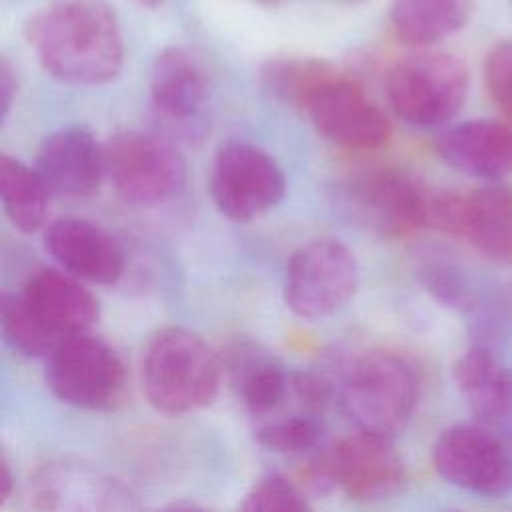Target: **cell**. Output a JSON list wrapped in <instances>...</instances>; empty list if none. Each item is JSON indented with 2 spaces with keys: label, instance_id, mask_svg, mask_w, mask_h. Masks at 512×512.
Instances as JSON below:
<instances>
[{
  "label": "cell",
  "instance_id": "obj_1",
  "mask_svg": "<svg viewBox=\"0 0 512 512\" xmlns=\"http://www.w3.org/2000/svg\"><path fill=\"white\" fill-rule=\"evenodd\" d=\"M26 38L42 68L72 86H100L124 64L116 14L102 0H50L26 22Z\"/></svg>",
  "mask_w": 512,
  "mask_h": 512
},
{
  "label": "cell",
  "instance_id": "obj_2",
  "mask_svg": "<svg viewBox=\"0 0 512 512\" xmlns=\"http://www.w3.org/2000/svg\"><path fill=\"white\" fill-rule=\"evenodd\" d=\"M342 414L358 432L394 440L412 420L420 376L414 362L394 350H364L340 364L330 378Z\"/></svg>",
  "mask_w": 512,
  "mask_h": 512
},
{
  "label": "cell",
  "instance_id": "obj_3",
  "mask_svg": "<svg viewBox=\"0 0 512 512\" xmlns=\"http://www.w3.org/2000/svg\"><path fill=\"white\" fill-rule=\"evenodd\" d=\"M222 380V362L194 332L168 326L146 344L142 384L148 402L166 414H186L212 404Z\"/></svg>",
  "mask_w": 512,
  "mask_h": 512
},
{
  "label": "cell",
  "instance_id": "obj_4",
  "mask_svg": "<svg viewBox=\"0 0 512 512\" xmlns=\"http://www.w3.org/2000/svg\"><path fill=\"white\" fill-rule=\"evenodd\" d=\"M432 190L404 168H374L342 180L334 198L358 226L384 238H400L428 228Z\"/></svg>",
  "mask_w": 512,
  "mask_h": 512
},
{
  "label": "cell",
  "instance_id": "obj_5",
  "mask_svg": "<svg viewBox=\"0 0 512 512\" xmlns=\"http://www.w3.org/2000/svg\"><path fill=\"white\" fill-rule=\"evenodd\" d=\"M468 96V68L448 52H414L386 76V98L394 114L414 128H436L452 120Z\"/></svg>",
  "mask_w": 512,
  "mask_h": 512
},
{
  "label": "cell",
  "instance_id": "obj_6",
  "mask_svg": "<svg viewBox=\"0 0 512 512\" xmlns=\"http://www.w3.org/2000/svg\"><path fill=\"white\" fill-rule=\"evenodd\" d=\"M44 376L60 402L94 412L116 408L128 386L126 366L118 352L90 332L58 344L46 358Z\"/></svg>",
  "mask_w": 512,
  "mask_h": 512
},
{
  "label": "cell",
  "instance_id": "obj_7",
  "mask_svg": "<svg viewBox=\"0 0 512 512\" xmlns=\"http://www.w3.org/2000/svg\"><path fill=\"white\" fill-rule=\"evenodd\" d=\"M106 176L118 196L140 208L170 202L180 194L186 166L176 148L154 134L126 130L106 144Z\"/></svg>",
  "mask_w": 512,
  "mask_h": 512
},
{
  "label": "cell",
  "instance_id": "obj_8",
  "mask_svg": "<svg viewBox=\"0 0 512 512\" xmlns=\"http://www.w3.org/2000/svg\"><path fill=\"white\" fill-rule=\"evenodd\" d=\"M358 262L338 238L298 246L286 266L284 302L300 318L318 320L340 310L356 292Z\"/></svg>",
  "mask_w": 512,
  "mask_h": 512
},
{
  "label": "cell",
  "instance_id": "obj_9",
  "mask_svg": "<svg viewBox=\"0 0 512 512\" xmlns=\"http://www.w3.org/2000/svg\"><path fill=\"white\" fill-rule=\"evenodd\" d=\"M284 192V172L266 150L240 140L218 148L210 172V196L228 220H254L274 208Z\"/></svg>",
  "mask_w": 512,
  "mask_h": 512
},
{
  "label": "cell",
  "instance_id": "obj_10",
  "mask_svg": "<svg viewBox=\"0 0 512 512\" xmlns=\"http://www.w3.org/2000/svg\"><path fill=\"white\" fill-rule=\"evenodd\" d=\"M20 512H140L132 492L110 474L78 462L40 466L20 494Z\"/></svg>",
  "mask_w": 512,
  "mask_h": 512
},
{
  "label": "cell",
  "instance_id": "obj_11",
  "mask_svg": "<svg viewBox=\"0 0 512 512\" xmlns=\"http://www.w3.org/2000/svg\"><path fill=\"white\" fill-rule=\"evenodd\" d=\"M436 474L466 492L500 498L512 490V452L484 424H454L432 446Z\"/></svg>",
  "mask_w": 512,
  "mask_h": 512
},
{
  "label": "cell",
  "instance_id": "obj_12",
  "mask_svg": "<svg viewBox=\"0 0 512 512\" xmlns=\"http://www.w3.org/2000/svg\"><path fill=\"white\" fill-rule=\"evenodd\" d=\"M302 112L320 136L346 150H376L390 140L392 128L384 110L342 72L322 84Z\"/></svg>",
  "mask_w": 512,
  "mask_h": 512
},
{
  "label": "cell",
  "instance_id": "obj_13",
  "mask_svg": "<svg viewBox=\"0 0 512 512\" xmlns=\"http://www.w3.org/2000/svg\"><path fill=\"white\" fill-rule=\"evenodd\" d=\"M322 476L358 502H382L402 492L406 466L390 438L354 432L322 458Z\"/></svg>",
  "mask_w": 512,
  "mask_h": 512
},
{
  "label": "cell",
  "instance_id": "obj_14",
  "mask_svg": "<svg viewBox=\"0 0 512 512\" xmlns=\"http://www.w3.org/2000/svg\"><path fill=\"white\" fill-rule=\"evenodd\" d=\"M150 100L156 116L180 136L206 130L210 78L202 60L182 46L164 48L150 70Z\"/></svg>",
  "mask_w": 512,
  "mask_h": 512
},
{
  "label": "cell",
  "instance_id": "obj_15",
  "mask_svg": "<svg viewBox=\"0 0 512 512\" xmlns=\"http://www.w3.org/2000/svg\"><path fill=\"white\" fill-rule=\"evenodd\" d=\"M18 298L54 350L66 338L90 332L100 314L98 300L84 282L56 268L36 270Z\"/></svg>",
  "mask_w": 512,
  "mask_h": 512
},
{
  "label": "cell",
  "instance_id": "obj_16",
  "mask_svg": "<svg viewBox=\"0 0 512 512\" xmlns=\"http://www.w3.org/2000/svg\"><path fill=\"white\" fill-rule=\"evenodd\" d=\"M34 168L50 194L88 198L106 176V152L86 128L66 126L42 140Z\"/></svg>",
  "mask_w": 512,
  "mask_h": 512
},
{
  "label": "cell",
  "instance_id": "obj_17",
  "mask_svg": "<svg viewBox=\"0 0 512 512\" xmlns=\"http://www.w3.org/2000/svg\"><path fill=\"white\" fill-rule=\"evenodd\" d=\"M46 252L82 282L114 284L124 272L120 244L98 224L84 218H60L44 230Z\"/></svg>",
  "mask_w": 512,
  "mask_h": 512
},
{
  "label": "cell",
  "instance_id": "obj_18",
  "mask_svg": "<svg viewBox=\"0 0 512 512\" xmlns=\"http://www.w3.org/2000/svg\"><path fill=\"white\" fill-rule=\"evenodd\" d=\"M436 154L454 170L500 182L512 174V126L498 120H468L436 138Z\"/></svg>",
  "mask_w": 512,
  "mask_h": 512
},
{
  "label": "cell",
  "instance_id": "obj_19",
  "mask_svg": "<svg viewBox=\"0 0 512 512\" xmlns=\"http://www.w3.org/2000/svg\"><path fill=\"white\" fill-rule=\"evenodd\" d=\"M454 382L478 424L512 418V368L486 344L470 346L454 364Z\"/></svg>",
  "mask_w": 512,
  "mask_h": 512
},
{
  "label": "cell",
  "instance_id": "obj_20",
  "mask_svg": "<svg viewBox=\"0 0 512 512\" xmlns=\"http://www.w3.org/2000/svg\"><path fill=\"white\" fill-rule=\"evenodd\" d=\"M226 370L238 400L260 420L276 414L292 396L294 374L278 358L256 346L240 344L232 348Z\"/></svg>",
  "mask_w": 512,
  "mask_h": 512
},
{
  "label": "cell",
  "instance_id": "obj_21",
  "mask_svg": "<svg viewBox=\"0 0 512 512\" xmlns=\"http://www.w3.org/2000/svg\"><path fill=\"white\" fill-rule=\"evenodd\" d=\"M460 238L496 264L512 262V188L488 182L464 194Z\"/></svg>",
  "mask_w": 512,
  "mask_h": 512
},
{
  "label": "cell",
  "instance_id": "obj_22",
  "mask_svg": "<svg viewBox=\"0 0 512 512\" xmlns=\"http://www.w3.org/2000/svg\"><path fill=\"white\" fill-rule=\"evenodd\" d=\"M474 12V0H392L390 26L414 46H430L462 30Z\"/></svg>",
  "mask_w": 512,
  "mask_h": 512
},
{
  "label": "cell",
  "instance_id": "obj_23",
  "mask_svg": "<svg viewBox=\"0 0 512 512\" xmlns=\"http://www.w3.org/2000/svg\"><path fill=\"white\" fill-rule=\"evenodd\" d=\"M0 198L14 228L24 234L44 226L50 192L36 168L2 154L0 156Z\"/></svg>",
  "mask_w": 512,
  "mask_h": 512
},
{
  "label": "cell",
  "instance_id": "obj_24",
  "mask_svg": "<svg viewBox=\"0 0 512 512\" xmlns=\"http://www.w3.org/2000/svg\"><path fill=\"white\" fill-rule=\"evenodd\" d=\"M340 70L318 58H274L262 68L266 90L280 102L302 110L312 94Z\"/></svg>",
  "mask_w": 512,
  "mask_h": 512
},
{
  "label": "cell",
  "instance_id": "obj_25",
  "mask_svg": "<svg viewBox=\"0 0 512 512\" xmlns=\"http://www.w3.org/2000/svg\"><path fill=\"white\" fill-rule=\"evenodd\" d=\"M322 430L324 426L320 420V412L298 410L290 414H272L268 418H262L254 428V436L256 442L262 444L266 450L294 454L318 446Z\"/></svg>",
  "mask_w": 512,
  "mask_h": 512
},
{
  "label": "cell",
  "instance_id": "obj_26",
  "mask_svg": "<svg viewBox=\"0 0 512 512\" xmlns=\"http://www.w3.org/2000/svg\"><path fill=\"white\" fill-rule=\"evenodd\" d=\"M420 278L426 290L444 306L462 314H476L482 298L470 274L454 260L428 258L422 262Z\"/></svg>",
  "mask_w": 512,
  "mask_h": 512
},
{
  "label": "cell",
  "instance_id": "obj_27",
  "mask_svg": "<svg viewBox=\"0 0 512 512\" xmlns=\"http://www.w3.org/2000/svg\"><path fill=\"white\" fill-rule=\"evenodd\" d=\"M238 512H314L304 492L282 474L258 478L244 494Z\"/></svg>",
  "mask_w": 512,
  "mask_h": 512
},
{
  "label": "cell",
  "instance_id": "obj_28",
  "mask_svg": "<svg viewBox=\"0 0 512 512\" xmlns=\"http://www.w3.org/2000/svg\"><path fill=\"white\" fill-rule=\"evenodd\" d=\"M0 324L6 342L24 356L48 358L54 352L50 340L26 314L18 294H2L0 298Z\"/></svg>",
  "mask_w": 512,
  "mask_h": 512
},
{
  "label": "cell",
  "instance_id": "obj_29",
  "mask_svg": "<svg viewBox=\"0 0 512 512\" xmlns=\"http://www.w3.org/2000/svg\"><path fill=\"white\" fill-rule=\"evenodd\" d=\"M484 84L492 102L512 122V38L494 44L486 54Z\"/></svg>",
  "mask_w": 512,
  "mask_h": 512
},
{
  "label": "cell",
  "instance_id": "obj_30",
  "mask_svg": "<svg viewBox=\"0 0 512 512\" xmlns=\"http://www.w3.org/2000/svg\"><path fill=\"white\" fill-rule=\"evenodd\" d=\"M16 94V76L6 58L0 60V116L2 120L8 116L12 100Z\"/></svg>",
  "mask_w": 512,
  "mask_h": 512
},
{
  "label": "cell",
  "instance_id": "obj_31",
  "mask_svg": "<svg viewBox=\"0 0 512 512\" xmlns=\"http://www.w3.org/2000/svg\"><path fill=\"white\" fill-rule=\"evenodd\" d=\"M0 480H2V502H6V500L12 498V492H14L12 472H10L6 460H2V476H0Z\"/></svg>",
  "mask_w": 512,
  "mask_h": 512
},
{
  "label": "cell",
  "instance_id": "obj_32",
  "mask_svg": "<svg viewBox=\"0 0 512 512\" xmlns=\"http://www.w3.org/2000/svg\"><path fill=\"white\" fill-rule=\"evenodd\" d=\"M158 512H212V510H206L198 504H170Z\"/></svg>",
  "mask_w": 512,
  "mask_h": 512
},
{
  "label": "cell",
  "instance_id": "obj_33",
  "mask_svg": "<svg viewBox=\"0 0 512 512\" xmlns=\"http://www.w3.org/2000/svg\"><path fill=\"white\" fill-rule=\"evenodd\" d=\"M136 2H140L144 6H160L164 0H136Z\"/></svg>",
  "mask_w": 512,
  "mask_h": 512
},
{
  "label": "cell",
  "instance_id": "obj_34",
  "mask_svg": "<svg viewBox=\"0 0 512 512\" xmlns=\"http://www.w3.org/2000/svg\"><path fill=\"white\" fill-rule=\"evenodd\" d=\"M258 2H262V4H278L282 0H258Z\"/></svg>",
  "mask_w": 512,
  "mask_h": 512
},
{
  "label": "cell",
  "instance_id": "obj_35",
  "mask_svg": "<svg viewBox=\"0 0 512 512\" xmlns=\"http://www.w3.org/2000/svg\"><path fill=\"white\" fill-rule=\"evenodd\" d=\"M456 512H458V510H456Z\"/></svg>",
  "mask_w": 512,
  "mask_h": 512
}]
</instances>
